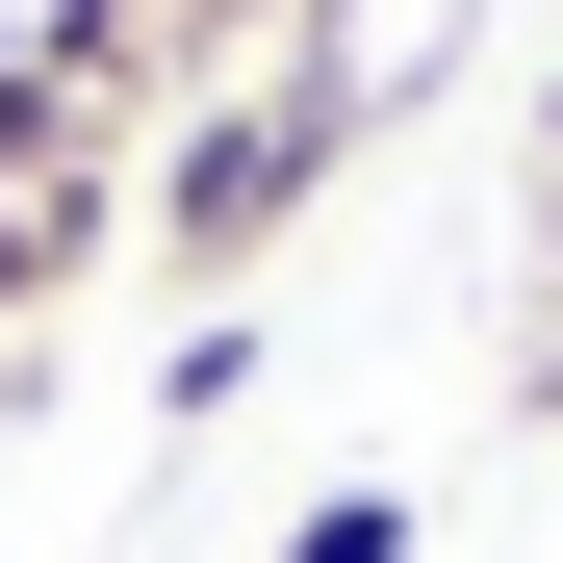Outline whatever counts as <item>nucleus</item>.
<instances>
[{"label": "nucleus", "instance_id": "f257e3e1", "mask_svg": "<svg viewBox=\"0 0 563 563\" xmlns=\"http://www.w3.org/2000/svg\"><path fill=\"white\" fill-rule=\"evenodd\" d=\"M333 129H358V52L308 26L282 77H231V103H206V129L154 154V256H179V282L231 308V282H256L282 231H308V179H333Z\"/></svg>", "mask_w": 563, "mask_h": 563}, {"label": "nucleus", "instance_id": "f03ea898", "mask_svg": "<svg viewBox=\"0 0 563 563\" xmlns=\"http://www.w3.org/2000/svg\"><path fill=\"white\" fill-rule=\"evenodd\" d=\"M282 563H435V512H410V487H308V512H282Z\"/></svg>", "mask_w": 563, "mask_h": 563}, {"label": "nucleus", "instance_id": "7ed1b4c3", "mask_svg": "<svg viewBox=\"0 0 563 563\" xmlns=\"http://www.w3.org/2000/svg\"><path fill=\"white\" fill-rule=\"evenodd\" d=\"M538 154H563V103H538Z\"/></svg>", "mask_w": 563, "mask_h": 563}]
</instances>
